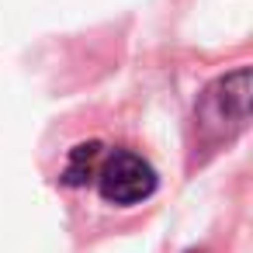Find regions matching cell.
<instances>
[{
	"label": "cell",
	"instance_id": "2",
	"mask_svg": "<svg viewBox=\"0 0 253 253\" xmlns=\"http://www.w3.org/2000/svg\"><path fill=\"white\" fill-rule=\"evenodd\" d=\"M94 184H97V191L108 205L128 208V205H142L146 198H153L160 177H156V170L146 156H139L132 149H111V153L101 156Z\"/></svg>",
	"mask_w": 253,
	"mask_h": 253
},
{
	"label": "cell",
	"instance_id": "3",
	"mask_svg": "<svg viewBox=\"0 0 253 253\" xmlns=\"http://www.w3.org/2000/svg\"><path fill=\"white\" fill-rule=\"evenodd\" d=\"M101 156H104V146L97 139L73 146L70 156H66V167H63V184H70V187L90 184L94 173H97V167H101Z\"/></svg>",
	"mask_w": 253,
	"mask_h": 253
},
{
	"label": "cell",
	"instance_id": "1",
	"mask_svg": "<svg viewBox=\"0 0 253 253\" xmlns=\"http://www.w3.org/2000/svg\"><path fill=\"white\" fill-rule=\"evenodd\" d=\"M198 139L215 149L229 139H236L250 122V66H239L205 87L194 108Z\"/></svg>",
	"mask_w": 253,
	"mask_h": 253
}]
</instances>
